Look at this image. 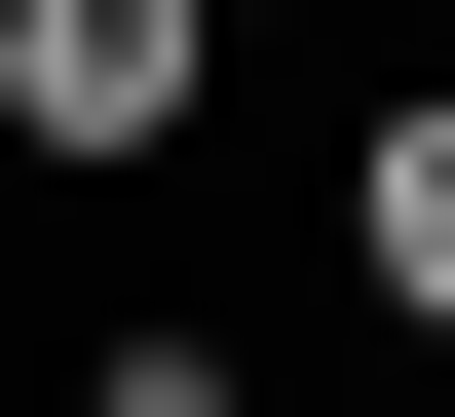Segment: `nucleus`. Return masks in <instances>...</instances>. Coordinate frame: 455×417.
I'll return each mask as SVG.
<instances>
[{
	"label": "nucleus",
	"instance_id": "1",
	"mask_svg": "<svg viewBox=\"0 0 455 417\" xmlns=\"http://www.w3.org/2000/svg\"><path fill=\"white\" fill-rule=\"evenodd\" d=\"M190 76H228V0H0V152H190Z\"/></svg>",
	"mask_w": 455,
	"mask_h": 417
},
{
	"label": "nucleus",
	"instance_id": "3",
	"mask_svg": "<svg viewBox=\"0 0 455 417\" xmlns=\"http://www.w3.org/2000/svg\"><path fill=\"white\" fill-rule=\"evenodd\" d=\"M76 417H266V380H228V341H114V380H76Z\"/></svg>",
	"mask_w": 455,
	"mask_h": 417
},
{
	"label": "nucleus",
	"instance_id": "4",
	"mask_svg": "<svg viewBox=\"0 0 455 417\" xmlns=\"http://www.w3.org/2000/svg\"><path fill=\"white\" fill-rule=\"evenodd\" d=\"M228 38H266V0H228Z\"/></svg>",
	"mask_w": 455,
	"mask_h": 417
},
{
	"label": "nucleus",
	"instance_id": "2",
	"mask_svg": "<svg viewBox=\"0 0 455 417\" xmlns=\"http://www.w3.org/2000/svg\"><path fill=\"white\" fill-rule=\"evenodd\" d=\"M341 266H379V304H418V341H455V76H418V114H379V152H341Z\"/></svg>",
	"mask_w": 455,
	"mask_h": 417
}]
</instances>
